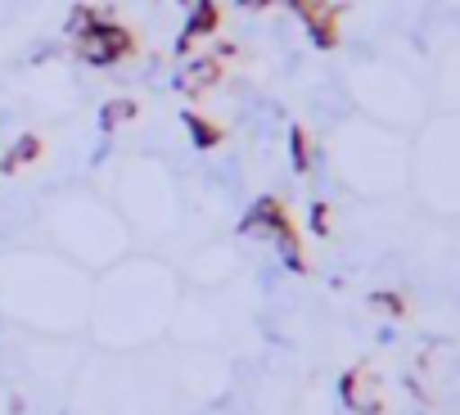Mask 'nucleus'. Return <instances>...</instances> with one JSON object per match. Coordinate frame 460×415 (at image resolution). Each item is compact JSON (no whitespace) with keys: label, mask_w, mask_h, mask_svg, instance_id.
I'll list each match as a JSON object with an SVG mask.
<instances>
[{"label":"nucleus","mask_w":460,"mask_h":415,"mask_svg":"<svg viewBox=\"0 0 460 415\" xmlns=\"http://www.w3.org/2000/svg\"><path fill=\"white\" fill-rule=\"evenodd\" d=\"M77 50H82V59H86V64L109 68V64H118L122 55H131V32H127V28H118V23H109V19H100V23L77 41Z\"/></svg>","instance_id":"nucleus-1"},{"label":"nucleus","mask_w":460,"mask_h":415,"mask_svg":"<svg viewBox=\"0 0 460 415\" xmlns=\"http://www.w3.org/2000/svg\"><path fill=\"white\" fill-rule=\"evenodd\" d=\"M240 231L244 235H280V231H289V222H285V208L276 203V199H262V203H253L249 208V217L240 222Z\"/></svg>","instance_id":"nucleus-2"},{"label":"nucleus","mask_w":460,"mask_h":415,"mask_svg":"<svg viewBox=\"0 0 460 415\" xmlns=\"http://www.w3.org/2000/svg\"><path fill=\"white\" fill-rule=\"evenodd\" d=\"M217 32V5H212V0H203V5H194L190 10V19H185V32L176 37V50L185 55L199 37H212Z\"/></svg>","instance_id":"nucleus-3"},{"label":"nucleus","mask_w":460,"mask_h":415,"mask_svg":"<svg viewBox=\"0 0 460 415\" xmlns=\"http://www.w3.org/2000/svg\"><path fill=\"white\" fill-rule=\"evenodd\" d=\"M217 77H221V64H217V59H194V64H185V68H181V77H176V91H185V95H199V91L217 86Z\"/></svg>","instance_id":"nucleus-4"},{"label":"nucleus","mask_w":460,"mask_h":415,"mask_svg":"<svg viewBox=\"0 0 460 415\" xmlns=\"http://www.w3.org/2000/svg\"><path fill=\"white\" fill-rule=\"evenodd\" d=\"M41 154V140L37 136H23V140H14V149L0 158V172H19V167H28L32 158Z\"/></svg>","instance_id":"nucleus-5"},{"label":"nucleus","mask_w":460,"mask_h":415,"mask_svg":"<svg viewBox=\"0 0 460 415\" xmlns=\"http://www.w3.org/2000/svg\"><path fill=\"white\" fill-rule=\"evenodd\" d=\"M127 118H136V104L131 100H109L104 109H100V127L109 131V127H122Z\"/></svg>","instance_id":"nucleus-6"},{"label":"nucleus","mask_w":460,"mask_h":415,"mask_svg":"<svg viewBox=\"0 0 460 415\" xmlns=\"http://www.w3.org/2000/svg\"><path fill=\"white\" fill-rule=\"evenodd\" d=\"M100 19H104L100 10H86V5H82V10H73V19H68V37H77V41H82V37H86V32L100 23Z\"/></svg>","instance_id":"nucleus-7"},{"label":"nucleus","mask_w":460,"mask_h":415,"mask_svg":"<svg viewBox=\"0 0 460 415\" xmlns=\"http://www.w3.org/2000/svg\"><path fill=\"white\" fill-rule=\"evenodd\" d=\"M185 127H190V136H194V145H199V149H212V145L221 140V131H217V127H208L203 118H194V113L185 118Z\"/></svg>","instance_id":"nucleus-8"},{"label":"nucleus","mask_w":460,"mask_h":415,"mask_svg":"<svg viewBox=\"0 0 460 415\" xmlns=\"http://www.w3.org/2000/svg\"><path fill=\"white\" fill-rule=\"evenodd\" d=\"M289 149H294V167H298V172H307V167H312V154H307V136H303L298 127L289 131Z\"/></svg>","instance_id":"nucleus-9"},{"label":"nucleus","mask_w":460,"mask_h":415,"mask_svg":"<svg viewBox=\"0 0 460 415\" xmlns=\"http://www.w3.org/2000/svg\"><path fill=\"white\" fill-rule=\"evenodd\" d=\"M312 231H316V235H325V231H330V208H325V203H316V208H312Z\"/></svg>","instance_id":"nucleus-10"},{"label":"nucleus","mask_w":460,"mask_h":415,"mask_svg":"<svg viewBox=\"0 0 460 415\" xmlns=\"http://www.w3.org/2000/svg\"><path fill=\"white\" fill-rule=\"evenodd\" d=\"M370 303H375V307H384V312H393V316L402 312V298H397V294H375Z\"/></svg>","instance_id":"nucleus-11"},{"label":"nucleus","mask_w":460,"mask_h":415,"mask_svg":"<svg viewBox=\"0 0 460 415\" xmlns=\"http://www.w3.org/2000/svg\"><path fill=\"white\" fill-rule=\"evenodd\" d=\"M271 0H240V10H267Z\"/></svg>","instance_id":"nucleus-12"},{"label":"nucleus","mask_w":460,"mask_h":415,"mask_svg":"<svg viewBox=\"0 0 460 415\" xmlns=\"http://www.w3.org/2000/svg\"><path fill=\"white\" fill-rule=\"evenodd\" d=\"M181 5H185V10H194V5H203V0H181Z\"/></svg>","instance_id":"nucleus-13"},{"label":"nucleus","mask_w":460,"mask_h":415,"mask_svg":"<svg viewBox=\"0 0 460 415\" xmlns=\"http://www.w3.org/2000/svg\"><path fill=\"white\" fill-rule=\"evenodd\" d=\"M285 5H294V10H303V5H307V0H285Z\"/></svg>","instance_id":"nucleus-14"}]
</instances>
